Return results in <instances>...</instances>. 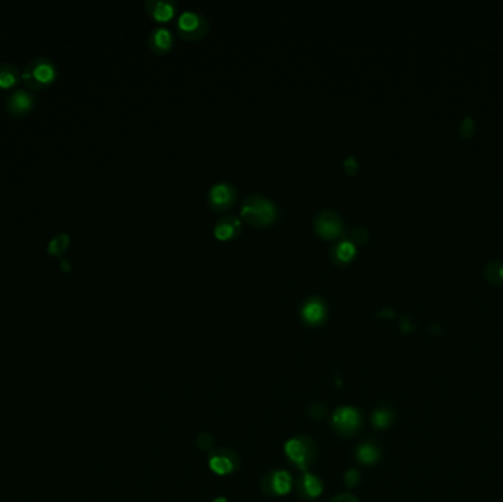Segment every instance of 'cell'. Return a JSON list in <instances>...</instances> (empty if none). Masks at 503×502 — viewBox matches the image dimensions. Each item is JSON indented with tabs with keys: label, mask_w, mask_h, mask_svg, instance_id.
<instances>
[{
	"label": "cell",
	"mask_w": 503,
	"mask_h": 502,
	"mask_svg": "<svg viewBox=\"0 0 503 502\" xmlns=\"http://www.w3.org/2000/svg\"><path fill=\"white\" fill-rule=\"evenodd\" d=\"M21 77L24 83L27 85H30V88L41 89L55 80L56 68L49 58L40 56V58L31 60L27 64Z\"/></svg>",
	"instance_id": "1"
},
{
	"label": "cell",
	"mask_w": 503,
	"mask_h": 502,
	"mask_svg": "<svg viewBox=\"0 0 503 502\" xmlns=\"http://www.w3.org/2000/svg\"><path fill=\"white\" fill-rule=\"evenodd\" d=\"M276 207L261 196H250L243 202L241 215L253 224H269L276 218Z\"/></svg>",
	"instance_id": "2"
},
{
	"label": "cell",
	"mask_w": 503,
	"mask_h": 502,
	"mask_svg": "<svg viewBox=\"0 0 503 502\" xmlns=\"http://www.w3.org/2000/svg\"><path fill=\"white\" fill-rule=\"evenodd\" d=\"M285 455L300 470H306L317 456V448L312 439L306 436H296L285 443Z\"/></svg>",
	"instance_id": "3"
},
{
	"label": "cell",
	"mask_w": 503,
	"mask_h": 502,
	"mask_svg": "<svg viewBox=\"0 0 503 502\" xmlns=\"http://www.w3.org/2000/svg\"><path fill=\"white\" fill-rule=\"evenodd\" d=\"M333 426L341 435H352L361 426V415L352 407H340L333 414Z\"/></svg>",
	"instance_id": "4"
},
{
	"label": "cell",
	"mask_w": 503,
	"mask_h": 502,
	"mask_svg": "<svg viewBox=\"0 0 503 502\" xmlns=\"http://www.w3.org/2000/svg\"><path fill=\"white\" fill-rule=\"evenodd\" d=\"M262 489L269 495H284L292 489V476L283 470L272 471L264 477Z\"/></svg>",
	"instance_id": "5"
},
{
	"label": "cell",
	"mask_w": 503,
	"mask_h": 502,
	"mask_svg": "<svg viewBox=\"0 0 503 502\" xmlns=\"http://www.w3.org/2000/svg\"><path fill=\"white\" fill-rule=\"evenodd\" d=\"M209 466L215 473H218V475H228V473H232L233 470L237 468L239 456L233 451L222 448L215 451L211 455Z\"/></svg>",
	"instance_id": "6"
},
{
	"label": "cell",
	"mask_w": 503,
	"mask_h": 502,
	"mask_svg": "<svg viewBox=\"0 0 503 502\" xmlns=\"http://www.w3.org/2000/svg\"><path fill=\"white\" fill-rule=\"evenodd\" d=\"M315 227H317V232L325 237H337L343 230L341 220L333 211L321 212L315 220Z\"/></svg>",
	"instance_id": "7"
},
{
	"label": "cell",
	"mask_w": 503,
	"mask_h": 502,
	"mask_svg": "<svg viewBox=\"0 0 503 502\" xmlns=\"http://www.w3.org/2000/svg\"><path fill=\"white\" fill-rule=\"evenodd\" d=\"M178 28L187 36L199 34L204 32V18L196 12L185 11L178 18Z\"/></svg>",
	"instance_id": "8"
},
{
	"label": "cell",
	"mask_w": 503,
	"mask_h": 502,
	"mask_svg": "<svg viewBox=\"0 0 503 502\" xmlns=\"http://www.w3.org/2000/svg\"><path fill=\"white\" fill-rule=\"evenodd\" d=\"M297 492L304 499H313L323 492V483L313 475H304L297 482Z\"/></svg>",
	"instance_id": "9"
},
{
	"label": "cell",
	"mask_w": 503,
	"mask_h": 502,
	"mask_svg": "<svg viewBox=\"0 0 503 502\" xmlns=\"http://www.w3.org/2000/svg\"><path fill=\"white\" fill-rule=\"evenodd\" d=\"M6 106L9 109V112L15 113V116H21V113H25L27 111H30L33 106V96L24 92V90H18L15 93H12L8 100H6Z\"/></svg>",
	"instance_id": "10"
},
{
	"label": "cell",
	"mask_w": 503,
	"mask_h": 502,
	"mask_svg": "<svg viewBox=\"0 0 503 502\" xmlns=\"http://www.w3.org/2000/svg\"><path fill=\"white\" fill-rule=\"evenodd\" d=\"M209 199L213 207L217 208H225L233 202L234 199V189L229 184L220 183L215 184L209 192Z\"/></svg>",
	"instance_id": "11"
},
{
	"label": "cell",
	"mask_w": 503,
	"mask_h": 502,
	"mask_svg": "<svg viewBox=\"0 0 503 502\" xmlns=\"http://www.w3.org/2000/svg\"><path fill=\"white\" fill-rule=\"evenodd\" d=\"M325 317V307L320 299L312 298L302 308V319L308 324H320Z\"/></svg>",
	"instance_id": "12"
},
{
	"label": "cell",
	"mask_w": 503,
	"mask_h": 502,
	"mask_svg": "<svg viewBox=\"0 0 503 502\" xmlns=\"http://www.w3.org/2000/svg\"><path fill=\"white\" fill-rule=\"evenodd\" d=\"M148 8L157 21L169 20L172 15H174V9H176L174 4L164 2V0H153V2L148 4Z\"/></svg>",
	"instance_id": "13"
},
{
	"label": "cell",
	"mask_w": 503,
	"mask_h": 502,
	"mask_svg": "<svg viewBox=\"0 0 503 502\" xmlns=\"http://www.w3.org/2000/svg\"><path fill=\"white\" fill-rule=\"evenodd\" d=\"M172 43V36L171 32L165 27H160L152 33L150 36V45L153 49L156 50H167L171 48Z\"/></svg>",
	"instance_id": "14"
},
{
	"label": "cell",
	"mask_w": 503,
	"mask_h": 502,
	"mask_svg": "<svg viewBox=\"0 0 503 502\" xmlns=\"http://www.w3.org/2000/svg\"><path fill=\"white\" fill-rule=\"evenodd\" d=\"M20 80V71L15 65L12 64H2L0 65V88H10Z\"/></svg>",
	"instance_id": "15"
},
{
	"label": "cell",
	"mask_w": 503,
	"mask_h": 502,
	"mask_svg": "<svg viewBox=\"0 0 503 502\" xmlns=\"http://www.w3.org/2000/svg\"><path fill=\"white\" fill-rule=\"evenodd\" d=\"M239 220L234 217H227L224 220H221L217 227H215V235H217L218 239H228L234 236L236 230L239 228Z\"/></svg>",
	"instance_id": "16"
},
{
	"label": "cell",
	"mask_w": 503,
	"mask_h": 502,
	"mask_svg": "<svg viewBox=\"0 0 503 502\" xmlns=\"http://www.w3.org/2000/svg\"><path fill=\"white\" fill-rule=\"evenodd\" d=\"M356 456L364 464H374L378 460V449L371 443H364L357 448Z\"/></svg>",
	"instance_id": "17"
},
{
	"label": "cell",
	"mask_w": 503,
	"mask_h": 502,
	"mask_svg": "<svg viewBox=\"0 0 503 502\" xmlns=\"http://www.w3.org/2000/svg\"><path fill=\"white\" fill-rule=\"evenodd\" d=\"M68 243H69V237H68V235H65V233H59V235H56V236L50 240L48 251H49L50 253H53V255H61V253L66 249Z\"/></svg>",
	"instance_id": "18"
},
{
	"label": "cell",
	"mask_w": 503,
	"mask_h": 502,
	"mask_svg": "<svg viewBox=\"0 0 503 502\" xmlns=\"http://www.w3.org/2000/svg\"><path fill=\"white\" fill-rule=\"evenodd\" d=\"M486 276L488 280L495 281V283L503 281V263L495 261V263L488 264L486 267Z\"/></svg>",
	"instance_id": "19"
},
{
	"label": "cell",
	"mask_w": 503,
	"mask_h": 502,
	"mask_svg": "<svg viewBox=\"0 0 503 502\" xmlns=\"http://www.w3.org/2000/svg\"><path fill=\"white\" fill-rule=\"evenodd\" d=\"M390 421H392V414H390V411L383 410V408H378V410L374 411V414H372V424L376 426V427L384 428V427H387V426L390 424Z\"/></svg>",
	"instance_id": "20"
},
{
	"label": "cell",
	"mask_w": 503,
	"mask_h": 502,
	"mask_svg": "<svg viewBox=\"0 0 503 502\" xmlns=\"http://www.w3.org/2000/svg\"><path fill=\"white\" fill-rule=\"evenodd\" d=\"M353 253H355V246L350 242H341L336 248V256L340 261H349Z\"/></svg>",
	"instance_id": "21"
},
{
	"label": "cell",
	"mask_w": 503,
	"mask_h": 502,
	"mask_svg": "<svg viewBox=\"0 0 503 502\" xmlns=\"http://www.w3.org/2000/svg\"><path fill=\"white\" fill-rule=\"evenodd\" d=\"M357 480H359V475H357L356 470H349L346 473V476H344V482H346V484L350 486V487L355 486L357 483Z\"/></svg>",
	"instance_id": "22"
},
{
	"label": "cell",
	"mask_w": 503,
	"mask_h": 502,
	"mask_svg": "<svg viewBox=\"0 0 503 502\" xmlns=\"http://www.w3.org/2000/svg\"><path fill=\"white\" fill-rule=\"evenodd\" d=\"M328 502H357V499L350 494H340V495L330 499Z\"/></svg>",
	"instance_id": "23"
},
{
	"label": "cell",
	"mask_w": 503,
	"mask_h": 502,
	"mask_svg": "<svg viewBox=\"0 0 503 502\" xmlns=\"http://www.w3.org/2000/svg\"><path fill=\"white\" fill-rule=\"evenodd\" d=\"M213 502H225V499H222V498H218V499H215Z\"/></svg>",
	"instance_id": "24"
}]
</instances>
